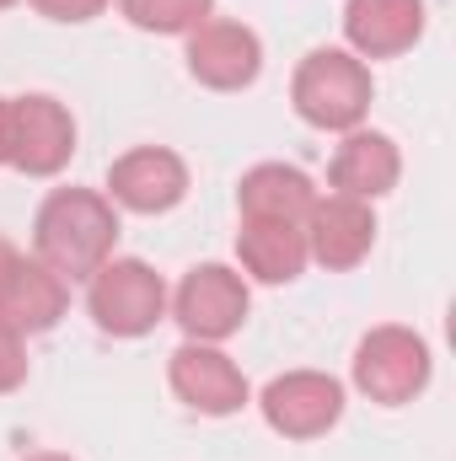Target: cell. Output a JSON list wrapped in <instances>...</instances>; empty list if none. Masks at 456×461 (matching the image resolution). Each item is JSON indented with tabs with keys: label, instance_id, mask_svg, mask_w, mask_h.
<instances>
[{
	"label": "cell",
	"instance_id": "6da1fadb",
	"mask_svg": "<svg viewBox=\"0 0 456 461\" xmlns=\"http://www.w3.org/2000/svg\"><path fill=\"white\" fill-rule=\"evenodd\" d=\"M118 241V210L114 199L92 194V188H54L32 221V247L38 263L54 268L65 285L70 279H92Z\"/></svg>",
	"mask_w": 456,
	"mask_h": 461
},
{
	"label": "cell",
	"instance_id": "7a4b0ae2",
	"mask_svg": "<svg viewBox=\"0 0 456 461\" xmlns=\"http://www.w3.org/2000/svg\"><path fill=\"white\" fill-rule=\"evenodd\" d=\"M370 70L365 59H354L349 49H312L290 81V103L312 129H360V118L370 113Z\"/></svg>",
	"mask_w": 456,
	"mask_h": 461
},
{
	"label": "cell",
	"instance_id": "3957f363",
	"mask_svg": "<svg viewBox=\"0 0 456 461\" xmlns=\"http://www.w3.org/2000/svg\"><path fill=\"white\" fill-rule=\"evenodd\" d=\"M87 285V312L114 339H145L167 317V285L140 258H108Z\"/></svg>",
	"mask_w": 456,
	"mask_h": 461
},
{
	"label": "cell",
	"instance_id": "277c9868",
	"mask_svg": "<svg viewBox=\"0 0 456 461\" xmlns=\"http://www.w3.org/2000/svg\"><path fill=\"white\" fill-rule=\"evenodd\" d=\"M354 386L381 408L414 402L430 386V344L414 328H370L354 348Z\"/></svg>",
	"mask_w": 456,
	"mask_h": 461
},
{
	"label": "cell",
	"instance_id": "5b68a950",
	"mask_svg": "<svg viewBox=\"0 0 456 461\" xmlns=\"http://www.w3.org/2000/svg\"><path fill=\"white\" fill-rule=\"evenodd\" d=\"M247 306H252V295H247L242 274H231L226 263H199L183 274L172 317L194 344H221L247 322Z\"/></svg>",
	"mask_w": 456,
	"mask_h": 461
},
{
	"label": "cell",
	"instance_id": "8992f818",
	"mask_svg": "<svg viewBox=\"0 0 456 461\" xmlns=\"http://www.w3.org/2000/svg\"><path fill=\"white\" fill-rule=\"evenodd\" d=\"M263 419L274 435L285 440H317L328 435L343 419V386L323 370H290V375H274L258 397Z\"/></svg>",
	"mask_w": 456,
	"mask_h": 461
},
{
	"label": "cell",
	"instance_id": "52a82bcc",
	"mask_svg": "<svg viewBox=\"0 0 456 461\" xmlns=\"http://www.w3.org/2000/svg\"><path fill=\"white\" fill-rule=\"evenodd\" d=\"M76 156V118L54 97H11V167L27 177H54Z\"/></svg>",
	"mask_w": 456,
	"mask_h": 461
},
{
	"label": "cell",
	"instance_id": "ba28073f",
	"mask_svg": "<svg viewBox=\"0 0 456 461\" xmlns=\"http://www.w3.org/2000/svg\"><path fill=\"white\" fill-rule=\"evenodd\" d=\"M188 76L210 92H242L263 70V43L242 22H199L188 32Z\"/></svg>",
	"mask_w": 456,
	"mask_h": 461
},
{
	"label": "cell",
	"instance_id": "9c48e42d",
	"mask_svg": "<svg viewBox=\"0 0 456 461\" xmlns=\"http://www.w3.org/2000/svg\"><path fill=\"white\" fill-rule=\"evenodd\" d=\"M108 188H114V204L134 215H167L188 194V167L167 145H140L108 167Z\"/></svg>",
	"mask_w": 456,
	"mask_h": 461
},
{
	"label": "cell",
	"instance_id": "30bf717a",
	"mask_svg": "<svg viewBox=\"0 0 456 461\" xmlns=\"http://www.w3.org/2000/svg\"><path fill=\"white\" fill-rule=\"evenodd\" d=\"M301 230H306V258H317L333 274L360 268L370 258V247H376V215H370V204L349 199V194L317 199Z\"/></svg>",
	"mask_w": 456,
	"mask_h": 461
},
{
	"label": "cell",
	"instance_id": "8fae6325",
	"mask_svg": "<svg viewBox=\"0 0 456 461\" xmlns=\"http://www.w3.org/2000/svg\"><path fill=\"white\" fill-rule=\"evenodd\" d=\"M167 375H172V392H178L194 413L226 419V413H236V408L247 402V375H242L236 359L221 354L215 344H194V339H188V344L172 354Z\"/></svg>",
	"mask_w": 456,
	"mask_h": 461
},
{
	"label": "cell",
	"instance_id": "7c38bea8",
	"mask_svg": "<svg viewBox=\"0 0 456 461\" xmlns=\"http://www.w3.org/2000/svg\"><path fill=\"white\" fill-rule=\"evenodd\" d=\"M343 38L354 59H392L424 38V0H349Z\"/></svg>",
	"mask_w": 456,
	"mask_h": 461
},
{
	"label": "cell",
	"instance_id": "4fadbf2b",
	"mask_svg": "<svg viewBox=\"0 0 456 461\" xmlns=\"http://www.w3.org/2000/svg\"><path fill=\"white\" fill-rule=\"evenodd\" d=\"M397 177H403V156L376 129H349L343 145L333 150V167H328V183L339 194H349V199H365V204L381 199V194H392Z\"/></svg>",
	"mask_w": 456,
	"mask_h": 461
},
{
	"label": "cell",
	"instance_id": "5bb4252c",
	"mask_svg": "<svg viewBox=\"0 0 456 461\" xmlns=\"http://www.w3.org/2000/svg\"><path fill=\"white\" fill-rule=\"evenodd\" d=\"M317 204V188L301 167H285V161H263L242 177L236 188V210L242 221H285V226H306Z\"/></svg>",
	"mask_w": 456,
	"mask_h": 461
},
{
	"label": "cell",
	"instance_id": "9a60e30c",
	"mask_svg": "<svg viewBox=\"0 0 456 461\" xmlns=\"http://www.w3.org/2000/svg\"><path fill=\"white\" fill-rule=\"evenodd\" d=\"M65 301H70L65 279L54 268H43L38 258H22L16 274H11V285H5V295H0V322L16 328L22 339L27 333H49L65 317Z\"/></svg>",
	"mask_w": 456,
	"mask_h": 461
},
{
	"label": "cell",
	"instance_id": "2e32d148",
	"mask_svg": "<svg viewBox=\"0 0 456 461\" xmlns=\"http://www.w3.org/2000/svg\"><path fill=\"white\" fill-rule=\"evenodd\" d=\"M236 258L252 279L263 285H290L306 268V230L285 221H242L236 230Z\"/></svg>",
	"mask_w": 456,
	"mask_h": 461
},
{
	"label": "cell",
	"instance_id": "e0dca14e",
	"mask_svg": "<svg viewBox=\"0 0 456 461\" xmlns=\"http://www.w3.org/2000/svg\"><path fill=\"white\" fill-rule=\"evenodd\" d=\"M210 5L215 0H118V11L140 27V32H194L199 22H210Z\"/></svg>",
	"mask_w": 456,
	"mask_h": 461
},
{
	"label": "cell",
	"instance_id": "ac0fdd59",
	"mask_svg": "<svg viewBox=\"0 0 456 461\" xmlns=\"http://www.w3.org/2000/svg\"><path fill=\"white\" fill-rule=\"evenodd\" d=\"M22 381H27V344L16 328L0 322V392H16Z\"/></svg>",
	"mask_w": 456,
	"mask_h": 461
},
{
	"label": "cell",
	"instance_id": "d6986e66",
	"mask_svg": "<svg viewBox=\"0 0 456 461\" xmlns=\"http://www.w3.org/2000/svg\"><path fill=\"white\" fill-rule=\"evenodd\" d=\"M32 11L49 22H92L108 11V0H32Z\"/></svg>",
	"mask_w": 456,
	"mask_h": 461
},
{
	"label": "cell",
	"instance_id": "ffe728a7",
	"mask_svg": "<svg viewBox=\"0 0 456 461\" xmlns=\"http://www.w3.org/2000/svg\"><path fill=\"white\" fill-rule=\"evenodd\" d=\"M16 263H22V252L0 236V295H5V285H11V274H16Z\"/></svg>",
	"mask_w": 456,
	"mask_h": 461
},
{
	"label": "cell",
	"instance_id": "44dd1931",
	"mask_svg": "<svg viewBox=\"0 0 456 461\" xmlns=\"http://www.w3.org/2000/svg\"><path fill=\"white\" fill-rule=\"evenodd\" d=\"M0 167H11V97H0Z\"/></svg>",
	"mask_w": 456,
	"mask_h": 461
},
{
	"label": "cell",
	"instance_id": "7402d4cb",
	"mask_svg": "<svg viewBox=\"0 0 456 461\" xmlns=\"http://www.w3.org/2000/svg\"><path fill=\"white\" fill-rule=\"evenodd\" d=\"M22 461H70V456H59V451H32V456H22Z\"/></svg>",
	"mask_w": 456,
	"mask_h": 461
},
{
	"label": "cell",
	"instance_id": "603a6c76",
	"mask_svg": "<svg viewBox=\"0 0 456 461\" xmlns=\"http://www.w3.org/2000/svg\"><path fill=\"white\" fill-rule=\"evenodd\" d=\"M5 5H16V0H0V11H5Z\"/></svg>",
	"mask_w": 456,
	"mask_h": 461
}]
</instances>
